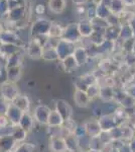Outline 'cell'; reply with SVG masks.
Returning a JSON list of instances; mask_svg holds the SVG:
<instances>
[{"mask_svg":"<svg viewBox=\"0 0 135 152\" xmlns=\"http://www.w3.org/2000/svg\"><path fill=\"white\" fill-rule=\"evenodd\" d=\"M11 152H36V147L31 143H22Z\"/></svg>","mask_w":135,"mask_h":152,"instance_id":"obj_35","label":"cell"},{"mask_svg":"<svg viewBox=\"0 0 135 152\" xmlns=\"http://www.w3.org/2000/svg\"><path fill=\"white\" fill-rule=\"evenodd\" d=\"M50 148L53 152H68L65 138L61 136H51Z\"/></svg>","mask_w":135,"mask_h":152,"instance_id":"obj_11","label":"cell"},{"mask_svg":"<svg viewBox=\"0 0 135 152\" xmlns=\"http://www.w3.org/2000/svg\"><path fill=\"white\" fill-rule=\"evenodd\" d=\"M117 152H132L131 148H130V146H129V142H125V143L122 144V145L117 149Z\"/></svg>","mask_w":135,"mask_h":152,"instance_id":"obj_38","label":"cell"},{"mask_svg":"<svg viewBox=\"0 0 135 152\" xmlns=\"http://www.w3.org/2000/svg\"><path fill=\"white\" fill-rule=\"evenodd\" d=\"M110 14H111V11H110L108 5H105V4L101 3L96 6V16L97 18L106 19Z\"/></svg>","mask_w":135,"mask_h":152,"instance_id":"obj_32","label":"cell"},{"mask_svg":"<svg viewBox=\"0 0 135 152\" xmlns=\"http://www.w3.org/2000/svg\"><path fill=\"white\" fill-rule=\"evenodd\" d=\"M23 113L18 110L16 107H14L12 104H9V107L7 109V112H6V115L5 116L7 117V119L9 120V122L12 124V125H17L20 120L21 116H22Z\"/></svg>","mask_w":135,"mask_h":152,"instance_id":"obj_15","label":"cell"},{"mask_svg":"<svg viewBox=\"0 0 135 152\" xmlns=\"http://www.w3.org/2000/svg\"><path fill=\"white\" fill-rule=\"evenodd\" d=\"M74 100L75 104L79 107H87L91 104V99L84 90L76 89L74 94Z\"/></svg>","mask_w":135,"mask_h":152,"instance_id":"obj_13","label":"cell"},{"mask_svg":"<svg viewBox=\"0 0 135 152\" xmlns=\"http://www.w3.org/2000/svg\"><path fill=\"white\" fill-rule=\"evenodd\" d=\"M0 92H1V96L8 102H12L14 99H16L19 95V90L16 83L9 81L2 83L1 87H0Z\"/></svg>","mask_w":135,"mask_h":152,"instance_id":"obj_2","label":"cell"},{"mask_svg":"<svg viewBox=\"0 0 135 152\" xmlns=\"http://www.w3.org/2000/svg\"><path fill=\"white\" fill-rule=\"evenodd\" d=\"M106 149V145L100 140L99 136L96 137H90L89 141V150H94V151H101L103 152Z\"/></svg>","mask_w":135,"mask_h":152,"instance_id":"obj_27","label":"cell"},{"mask_svg":"<svg viewBox=\"0 0 135 152\" xmlns=\"http://www.w3.org/2000/svg\"><path fill=\"white\" fill-rule=\"evenodd\" d=\"M0 50H1V52L5 55V57H8V56H10V55H13V54L19 53L20 48H19V46H16V45L4 44V45H1Z\"/></svg>","mask_w":135,"mask_h":152,"instance_id":"obj_31","label":"cell"},{"mask_svg":"<svg viewBox=\"0 0 135 152\" xmlns=\"http://www.w3.org/2000/svg\"><path fill=\"white\" fill-rule=\"evenodd\" d=\"M125 91H126V94L130 95L131 97H133V99H135V85H133V86L127 88V89H125Z\"/></svg>","mask_w":135,"mask_h":152,"instance_id":"obj_40","label":"cell"},{"mask_svg":"<svg viewBox=\"0 0 135 152\" xmlns=\"http://www.w3.org/2000/svg\"><path fill=\"white\" fill-rule=\"evenodd\" d=\"M61 39H64L66 41H69L71 43H78L82 40L79 29H78V23H70L64 28L63 31V36Z\"/></svg>","mask_w":135,"mask_h":152,"instance_id":"obj_3","label":"cell"},{"mask_svg":"<svg viewBox=\"0 0 135 152\" xmlns=\"http://www.w3.org/2000/svg\"><path fill=\"white\" fill-rule=\"evenodd\" d=\"M56 111L61 115L64 121H68V120L72 119L73 116V109L68 102L64 99H60L56 102Z\"/></svg>","mask_w":135,"mask_h":152,"instance_id":"obj_7","label":"cell"},{"mask_svg":"<svg viewBox=\"0 0 135 152\" xmlns=\"http://www.w3.org/2000/svg\"><path fill=\"white\" fill-rule=\"evenodd\" d=\"M27 55L32 59H40L43 55V45L38 43L35 39H32L28 43L27 49H26Z\"/></svg>","mask_w":135,"mask_h":152,"instance_id":"obj_9","label":"cell"},{"mask_svg":"<svg viewBox=\"0 0 135 152\" xmlns=\"http://www.w3.org/2000/svg\"><path fill=\"white\" fill-rule=\"evenodd\" d=\"M41 58L45 61H55V60H58V54H56V48L51 46L50 44H48L45 42V44L43 47V55H41Z\"/></svg>","mask_w":135,"mask_h":152,"instance_id":"obj_21","label":"cell"},{"mask_svg":"<svg viewBox=\"0 0 135 152\" xmlns=\"http://www.w3.org/2000/svg\"><path fill=\"white\" fill-rule=\"evenodd\" d=\"M7 71V81L16 83L21 77V66H13L6 68Z\"/></svg>","mask_w":135,"mask_h":152,"instance_id":"obj_23","label":"cell"},{"mask_svg":"<svg viewBox=\"0 0 135 152\" xmlns=\"http://www.w3.org/2000/svg\"><path fill=\"white\" fill-rule=\"evenodd\" d=\"M98 121H99V124H100V127H101L102 131H106V132L111 131L112 129H114L115 127L120 125L119 121L117 120V118L115 117V115L113 114V113L102 115V116L98 119Z\"/></svg>","mask_w":135,"mask_h":152,"instance_id":"obj_4","label":"cell"},{"mask_svg":"<svg viewBox=\"0 0 135 152\" xmlns=\"http://www.w3.org/2000/svg\"><path fill=\"white\" fill-rule=\"evenodd\" d=\"M6 16L8 18V21H11L13 23L21 20L25 16V6H18L9 9Z\"/></svg>","mask_w":135,"mask_h":152,"instance_id":"obj_12","label":"cell"},{"mask_svg":"<svg viewBox=\"0 0 135 152\" xmlns=\"http://www.w3.org/2000/svg\"><path fill=\"white\" fill-rule=\"evenodd\" d=\"M78 29H79L82 39L90 38V36L93 33V26L90 20H82L80 23H78Z\"/></svg>","mask_w":135,"mask_h":152,"instance_id":"obj_24","label":"cell"},{"mask_svg":"<svg viewBox=\"0 0 135 152\" xmlns=\"http://www.w3.org/2000/svg\"><path fill=\"white\" fill-rule=\"evenodd\" d=\"M92 2H93V4H94L95 6H97V5H99V4L102 3L103 0H92Z\"/></svg>","mask_w":135,"mask_h":152,"instance_id":"obj_45","label":"cell"},{"mask_svg":"<svg viewBox=\"0 0 135 152\" xmlns=\"http://www.w3.org/2000/svg\"><path fill=\"white\" fill-rule=\"evenodd\" d=\"M63 31L64 28L60 26L58 23H51L50 29H48V38H53V39H61L63 36Z\"/></svg>","mask_w":135,"mask_h":152,"instance_id":"obj_28","label":"cell"},{"mask_svg":"<svg viewBox=\"0 0 135 152\" xmlns=\"http://www.w3.org/2000/svg\"><path fill=\"white\" fill-rule=\"evenodd\" d=\"M26 134H27V133H26V132L24 131L23 129H21L20 127L18 126V125H14L13 131H12V133H11L10 136L16 142H20V141H23L24 139H25Z\"/></svg>","mask_w":135,"mask_h":152,"instance_id":"obj_30","label":"cell"},{"mask_svg":"<svg viewBox=\"0 0 135 152\" xmlns=\"http://www.w3.org/2000/svg\"><path fill=\"white\" fill-rule=\"evenodd\" d=\"M9 104H10V102L5 100L2 96L0 97V116H5L7 109H8V107H9Z\"/></svg>","mask_w":135,"mask_h":152,"instance_id":"obj_37","label":"cell"},{"mask_svg":"<svg viewBox=\"0 0 135 152\" xmlns=\"http://www.w3.org/2000/svg\"><path fill=\"white\" fill-rule=\"evenodd\" d=\"M78 152H88V151H82V150H79Z\"/></svg>","mask_w":135,"mask_h":152,"instance_id":"obj_48","label":"cell"},{"mask_svg":"<svg viewBox=\"0 0 135 152\" xmlns=\"http://www.w3.org/2000/svg\"><path fill=\"white\" fill-rule=\"evenodd\" d=\"M62 64H63L64 68H65V70L67 71V72H72V71L75 70L76 68L79 67L73 55L69 56V57L62 60Z\"/></svg>","mask_w":135,"mask_h":152,"instance_id":"obj_29","label":"cell"},{"mask_svg":"<svg viewBox=\"0 0 135 152\" xmlns=\"http://www.w3.org/2000/svg\"><path fill=\"white\" fill-rule=\"evenodd\" d=\"M51 23L48 20L45 18H38L35 20L31 28V34L33 37H40V36H48V29H50Z\"/></svg>","mask_w":135,"mask_h":152,"instance_id":"obj_5","label":"cell"},{"mask_svg":"<svg viewBox=\"0 0 135 152\" xmlns=\"http://www.w3.org/2000/svg\"><path fill=\"white\" fill-rule=\"evenodd\" d=\"M11 104L18 110H20L22 113H29L30 102H29V99L26 95H18L16 99H14Z\"/></svg>","mask_w":135,"mask_h":152,"instance_id":"obj_17","label":"cell"},{"mask_svg":"<svg viewBox=\"0 0 135 152\" xmlns=\"http://www.w3.org/2000/svg\"><path fill=\"white\" fill-rule=\"evenodd\" d=\"M88 0H73V2L78 6H81V5H84L85 3H87Z\"/></svg>","mask_w":135,"mask_h":152,"instance_id":"obj_44","label":"cell"},{"mask_svg":"<svg viewBox=\"0 0 135 152\" xmlns=\"http://www.w3.org/2000/svg\"><path fill=\"white\" fill-rule=\"evenodd\" d=\"M85 128V131L87 135L89 137H96V136H99V134L102 132V129L100 127L99 121L96 119H92L87 121L86 123L83 125Z\"/></svg>","mask_w":135,"mask_h":152,"instance_id":"obj_10","label":"cell"},{"mask_svg":"<svg viewBox=\"0 0 135 152\" xmlns=\"http://www.w3.org/2000/svg\"><path fill=\"white\" fill-rule=\"evenodd\" d=\"M51 111V110L48 107H46V105H38L34 110L33 119L43 125H48V116H50Z\"/></svg>","mask_w":135,"mask_h":152,"instance_id":"obj_8","label":"cell"},{"mask_svg":"<svg viewBox=\"0 0 135 152\" xmlns=\"http://www.w3.org/2000/svg\"><path fill=\"white\" fill-rule=\"evenodd\" d=\"M33 123H34V119L33 117L31 116L29 113H23L22 116H21L20 120L18 122V126L20 127L21 129H23L26 133H28L33 127Z\"/></svg>","mask_w":135,"mask_h":152,"instance_id":"obj_18","label":"cell"},{"mask_svg":"<svg viewBox=\"0 0 135 152\" xmlns=\"http://www.w3.org/2000/svg\"><path fill=\"white\" fill-rule=\"evenodd\" d=\"M115 87L111 86H100L99 99L104 102H111L114 100Z\"/></svg>","mask_w":135,"mask_h":152,"instance_id":"obj_19","label":"cell"},{"mask_svg":"<svg viewBox=\"0 0 135 152\" xmlns=\"http://www.w3.org/2000/svg\"><path fill=\"white\" fill-rule=\"evenodd\" d=\"M121 26H109L104 29V39L109 42H115L119 39Z\"/></svg>","mask_w":135,"mask_h":152,"instance_id":"obj_16","label":"cell"},{"mask_svg":"<svg viewBox=\"0 0 135 152\" xmlns=\"http://www.w3.org/2000/svg\"><path fill=\"white\" fill-rule=\"evenodd\" d=\"M108 7H109L111 13L116 14V15H119L120 13H122L126 8L122 0H110Z\"/></svg>","mask_w":135,"mask_h":152,"instance_id":"obj_25","label":"cell"},{"mask_svg":"<svg viewBox=\"0 0 135 152\" xmlns=\"http://www.w3.org/2000/svg\"><path fill=\"white\" fill-rule=\"evenodd\" d=\"M64 124V120L61 115L56 111H51L48 119V126L50 127H61Z\"/></svg>","mask_w":135,"mask_h":152,"instance_id":"obj_26","label":"cell"},{"mask_svg":"<svg viewBox=\"0 0 135 152\" xmlns=\"http://www.w3.org/2000/svg\"><path fill=\"white\" fill-rule=\"evenodd\" d=\"M35 12L38 14H43L45 12V6L43 4H38V5L35 6Z\"/></svg>","mask_w":135,"mask_h":152,"instance_id":"obj_42","label":"cell"},{"mask_svg":"<svg viewBox=\"0 0 135 152\" xmlns=\"http://www.w3.org/2000/svg\"><path fill=\"white\" fill-rule=\"evenodd\" d=\"M5 58H6L5 55H4V54L1 52V50H0V63H2V61H3Z\"/></svg>","mask_w":135,"mask_h":152,"instance_id":"obj_46","label":"cell"},{"mask_svg":"<svg viewBox=\"0 0 135 152\" xmlns=\"http://www.w3.org/2000/svg\"><path fill=\"white\" fill-rule=\"evenodd\" d=\"M0 43H1V45L10 44V45L19 46L20 39L12 29H3V31H0Z\"/></svg>","mask_w":135,"mask_h":152,"instance_id":"obj_6","label":"cell"},{"mask_svg":"<svg viewBox=\"0 0 135 152\" xmlns=\"http://www.w3.org/2000/svg\"><path fill=\"white\" fill-rule=\"evenodd\" d=\"M9 124L11 123L9 122V120L7 119L6 116H0V128H3V127H5Z\"/></svg>","mask_w":135,"mask_h":152,"instance_id":"obj_39","label":"cell"},{"mask_svg":"<svg viewBox=\"0 0 135 152\" xmlns=\"http://www.w3.org/2000/svg\"><path fill=\"white\" fill-rule=\"evenodd\" d=\"M17 142L11 136L0 137V151L11 152L14 149Z\"/></svg>","mask_w":135,"mask_h":152,"instance_id":"obj_20","label":"cell"},{"mask_svg":"<svg viewBox=\"0 0 135 152\" xmlns=\"http://www.w3.org/2000/svg\"><path fill=\"white\" fill-rule=\"evenodd\" d=\"M20 61H21V55L19 53L8 56V57H7L6 68L13 67V66H19L20 65Z\"/></svg>","mask_w":135,"mask_h":152,"instance_id":"obj_34","label":"cell"},{"mask_svg":"<svg viewBox=\"0 0 135 152\" xmlns=\"http://www.w3.org/2000/svg\"><path fill=\"white\" fill-rule=\"evenodd\" d=\"M131 53L135 56V42H134V45H133V48H132V52Z\"/></svg>","mask_w":135,"mask_h":152,"instance_id":"obj_47","label":"cell"},{"mask_svg":"<svg viewBox=\"0 0 135 152\" xmlns=\"http://www.w3.org/2000/svg\"><path fill=\"white\" fill-rule=\"evenodd\" d=\"M128 24H129L130 28H131V29H132V33H133V37H134V39H135V15L131 19H130Z\"/></svg>","mask_w":135,"mask_h":152,"instance_id":"obj_41","label":"cell"},{"mask_svg":"<svg viewBox=\"0 0 135 152\" xmlns=\"http://www.w3.org/2000/svg\"><path fill=\"white\" fill-rule=\"evenodd\" d=\"M66 6H67L66 0H48V8L53 13H62L66 9Z\"/></svg>","mask_w":135,"mask_h":152,"instance_id":"obj_22","label":"cell"},{"mask_svg":"<svg viewBox=\"0 0 135 152\" xmlns=\"http://www.w3.org/2000/svg\"><path fill=\"white\" fill-rule=\"evenodd\" d=\"M74 58H75L76 62H77L78 66H83L85 65L86 63L89 60V55H88L87 50L83 47V46H80V47H76L75 52L73 54Z\"/></svg>","mask_w":135,"mask_h":152,"instance_id":"obj_14","label":"cell"},{"mask_svg":"<svg viewBox=\"0 0 135 152\" xmlns=\"http://www.w3.org/2000/svg\"><path fill=\"white\" fill-rule=\"evenodd\" d=\"M125 6H135V0H122Z\"/></svg>","mask_w":135,"mask_h":152,"instance_id":"obj_43","label":"cell"},{"mask_svg":"<svg viewBox=\"0 0 135 152\" xmlns=\"http://www.w3.org/2000/svg\"><path fill=\"white\" fill-rule=\"evenodd\" d=\"M99 92H100V85L99 83H95L93 85H90V86L87 87L86 89V94L89 96V99L91 100H93L96 97L99 96Z\"/></svg>","mask_w":135,"mask_h":152,"instance_id":"obj_33","label":"cell"},{"mask_svg":"<svg viewBox=\"0 0 135 152\" xmlns=\"http://www.w3.org/2000/svg\"><path fill=\"white\" fill-rule=\"evenodd\" d=\"M9 11L8 0H0V15H7Z\"/></svg>","mask_w":135,"mask_h":152,"instance_id":"obj_36","label":"cell"},{"mask_svg":"<svg viewBox=\"0 0 135 152\" xmlns=\"http://www.w3.org/2000/svg\"><path fill=\"white\" fill-rule=\"evenodd\" d=\"M76 47H77L76 44L71 43V42H69V41H66V40H64V39H60L56 46V54H58V60L62 61L65 58L73 55L74 52H75Z\"/></svg>","mask_w":135,"mask_h":152,"instance_id":"obj_1","label":"cell"}]
</instances>
